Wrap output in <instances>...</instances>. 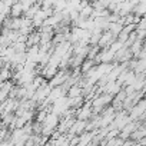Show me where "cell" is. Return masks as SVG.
Returning <instances> with one entry per match:
<instances>
[{
	"label": "cell",
	"instance_id": "1",
	"mask_svg": "<svg viewBox=\"0 0 146 146\" xmlns=\"http://www.w3.org/2000/svg\"><path fill=\"white\" fill-rule=\"evenodd\" d=\"M112 99H113V96L106 95V93H102V95L95 96L92 99V102H90V108L93 110V115H99L105 108H108L112 103Z\"/></svg>",
	"mask_w": 146,
	"mask_h": 146
},
{
	"label": "cell",
	"instance_id": "2",
	"mask_svg": "<svg viewBox=\"0 0 146 146\" xmlns=\"http://www.w3.org/2000/svg\"><path fill=\"white\" fill-rule=\"evenodd\" d=\"M92 117H93V110L90 108V102L89 103L85 102L80 108H78L75 110V119L76 120H86V122H89Z\"/></svg>",
	"mask_w": 146,
	"mask_h": 146
},
{
	"label": "cell",
	"instance_id": "3",
	"mask_svg": "<svg viewBox=\"0 0 146 146\" xmlns=\"http://www.w3.org/2000/svg\"><path fill=\"white\" fill-rule=\"evenodd\" d=\"M69 76H70V73H69L67 69H59V70L56 72V75H54L47 83H49L52 88H54V86H62V85L66 83V80L69 79Z\"/></svg>",
	"mask_w": 146,
	"mask_h": 146
},
{
	"label": "cell",
	"instance_id": "4",
	"mask_svg": "<svg viewBox=\"0 0 146 146\" xmlns=\"http://www.w3.org/2000/svg\"><path fill=\"white\" fill-rule=\"evenodd\" d=\"M86 126H88V122L86 120H76L75 119V122L72 123V126H70V129H69V135H82L83 132H86Z\"/></svg>",
	"mask_w": 146,
	"mask_h": 146
},
{
	"label": "cell",
	"instance_id": "5",
	"mask_svg": "<svg viewBox=\"0 0 146 146\" xmlns=\"http://www.w3.org/2000/svg\"><path fill=\"white\" fill-rule=\"evenodd\" d=\"M115 39H116V37H115L109 30H105V32H102V35H100V39H99V42H98V47H99V49L109 47V44H110Z\"/></svg>",
	"mask_w": 146,
	"mask_h": 146
},
{
	"label": "cell",
	"instance_id": "6",
	"mask_svg": "<svg viewBox=\"0 0 146 146\" xmlns=\"http://www.w3.org/2000/svg\"><path fill=\"white\" fill-rule=\"evenodd\" d=\"M39 42H40V33H39V32H36V30H33L32 33H29V35H27L26 46H27V47H30V46L39 44Z\"/></svg>",
	"mask_w": 146,
	"mask_h": 146
},
{
	"label": "cell",
	"instance_id": "7",
	"mask_svg": "<svg viewBox=\"0 0 146 146\" xmlns=\"http://www.w3.org/2000/svg\"><path fill=\"white\" fill-rule=\"evenodd\" d=\"M9 16L10 17H22L23 16V6L19 2H16L15 5H12L10 6V15Z\"/></svg>",
	"mask_w": 146,
	"mask_h": 146
},
{
	"label": "cell",
	"instance_id": "8",
	"mask_svg": "<svg viewBox=\"0 0 146 146\" xmlns=\"http://www.w3.org/2000/svg\"><path fill=\"white\" fill-rule=\"evenodd\" d=\"M93 66H96V62L95 60H92V59H85L83 62H82V64L79 66V70H80V73H85L88 72V70H90Z\"/></svg>",
	"mask_w": 146,
	"mask_h": 146
},
{
	"label": "cell",
	"instance_id": "9",
	"mask_svg": "<svg viewBox=\"0 0 146 146\" xmlns=\"http://www.w3.org/2000/svg\"><path fill=\"white\" fill-rule=\"evenodd\" d=\"M10 46L15 50V53H26V50H27L26 42H13Z\"/></svg>",
	"mask_w": 146,
	"mask_h": 146
},
{
	"label": "cell",
	"instance_id": "10",
	"mask_svg": "<svg viewBox=\"0 0 146 146\" xmlns=\"http://www.w3.org/2000/svg\"><path fill=\"white\" fill-rule=\"evenodd\" d=\"M122 29H123V26H122V25H119L117 22H115V23H109L106 30H109V32H110V33H112V35L116 37V36H117V35L122 32Z\"/></svg>",
	"mask_w": 146,
	"mask_h": 146
},
{
	"label": "cell",
	"instance_id": "11",
	"mask_svg": "<svg viewBox=\"0 0 146 146\" xmlns=\"http://www.w3.org/2000/svg\"><path fill=\"white\" fill-rule=\"evenodd\" d=\"M92 13H93V7H92V5L89 3V5H88V6H85L82 10H79V17L89 19V17L92 16Z\"/></svg>",
	"mask_w": 146,
	"mask_h": 146
},
{
	"label": "cell",
	"instance_id": "12",
	"mask_svg": "<svg viewBox=\"0 0 146 146\" xmlns=\"http://www.w3.org/2000/svg\"><path fill=\"white\" fill-rule=\"evenodd\" d=\"M123 46H125V44H123L122 42H119V40H116V39H115V40H113V42H112V43L109 44V47H108V49H109L110 52L116 53V52H117V50H120V49H122Z\"/></svg>",
	"mask_w": 146,
	"mask_h": 146
},
{
	"label": "cell",
	"instance_id": "13",
	"mask_svg": "<svg viewBox=\"0 0 146 146\" xmlns=\"http://www.w3.org/2000/svg\"><path fill=\"white\" fill-rule=\"evenodd\" d=\"M17 2V0H2V3L5 5V6H7V7H10L12 5H15Z\"/></svg>",
	"mask_w": 146,
	"mask_h": 146
},
{
	"label": "cell",
	"instance_id": "14",
	"mask_svg": "<svg viewBox=\"0 0 146 146\" xmlns=\"http://www.w3.org/2000/svg\"><path fill=\"white\" fill-rule=\"evenodd\" d=\"M3 67H5V63H3V60H2V59H0V70H2Z\"/></svg>",
	"mask_w": 146,
	"mask_h": 146
},
{
	"label": "cell",
	"instance_id": "15",
	"mask_svg": "<svg viewBox=\"0 0 146 146\" xmlns=\"http://www.w3.org/2000/svg\"><path fill=\"white\" fill-rule=\"evenodd\" d=\"M2 29H3V26H2V23H0V32H2Z\"/></svg>",
	"mask_w": 146,
	"mask_h": 146
}]
</instances>
